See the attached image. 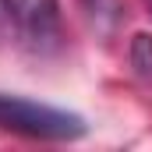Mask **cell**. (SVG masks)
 Here are the masks:
<instances>
[{"label":"cell","mask_w":152,"mask_h":152,"mask_svg":"<svg viewBox=\"0 0 152 152\" xmlns=\"http://www.w3.org/2000/svg\"><path fill=\"white\" fill-rule=\"evenodd\" d=\"M81 11L88 14V21L103 32H113L124 18V0H81Z\"/></svg>","instance_id":"cell-3"},{"label":"cell","mask_w":152,"mask_h":152,"mask_svg":"<svg viewBox=\"0 0 152 152\" xmlns=\"http://www.w3.org/2000/svg\"><path fill=\"white\" fill-rule=\"evenodd\" d=\"M14 32V25H11V0H0V39H7Z\"/></svg>","instance_id":"cell-5"},{"label":"cell","mask_w":152,"mask_h":152,"mask_svg":"<svg viewBox=\"0 0 152 152\" xmlns=\"http://www.w3.org/2000/svg\"><path fill=\"white\" fill-rule=\"evenodd\" d=\"M0 131L42 138V142H75L85 134V120L78 113L46 106V103H32V99L0 92Z\"/></svg>","instance_id":"cell-1"},{"label":"cell","mask_w":152,"mask_h":152,"mask_svg":"<svg viewBox=\"0 0 152 152\" xmlns=\"http://www.w3.org/2000/svg\"><path fill=\"white\" fill-rule=\"evenodd\" d=\"M11 25L32 53H53L60 46V4L57 0H11Z\"/></svg>","instance_id":"cell-2"},{"label":"cell","mask_w":152,"mask_h":152,"mask_svg":"<svg viewBox=\"0 0 152 152\" xmlns=\"http://www.w3.org/2000/svg\"><path fill=\"white\" fill-rule=\"evenodd\" d=\"M145 7H149V14H152V0H145Z\"/></svg>","instance_id":"cell-6"},{"label":"cell","mask_w":152,"mask_h":152,"mask_svg":"<svg viewBox=\"0 0 152 152\" xmlns=\"http://www.w3.org/2000/svg\"><path fill=\"white\" fill-rule=\"evenodd\" d=\"M131 64H134V71L142 78H149L152 81V36H134V42H131Z\"/></svg>","instance_id":"cell-4"}]
</instances>
